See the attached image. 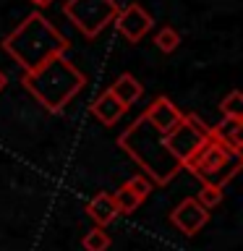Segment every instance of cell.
Instances as JSON below:
<instances>
[{
    "mask_svg": "<svg viewBox=\"0 0 243 251\" xmlns=\"http://www.w3.org/2000/svg\"><path fill=\"white\" fill-rule=\"evenodd\" d=\"M21 84L47 113H60L86 86V76L66 55H55V58L45 60L39 68L24 71Z\"/></svg>",
    "mask_w": 243,
    "mask_h": 251,
    "instance_id": "1",
    "label": "cell"
},
{
    "mask_svg": "<svg viewBox=\"0 0 243 251\" xmlns=\"http://www.w3.org/2000/svg\"><path fill=\"white\" fill-rule=\"evenodd\" d=\"M3 50L24 71H34L55 55H66L71 50V42L60 34L55 24L34 11L3 39Z\"/></svg>",
    "mask_w": 243,
    "mask_h": 251,
    "instance_id": "2",
    "label": "cell"
},
{
    "mask_svg": "<svg viewBox=\"0 0 243 251\" xmlns=\"http://www.w3.org/2000/svg\"><path fill=\"white\" fill-rule=\"evenodd\" d=\"M118 147L146 173V178L152 183L165 186L183 170V165L172 157V152L165 144V133H160L154 126H149L144 115H139L118 136Z\"/></svg>",
    "mask_w": 243,
    "mask_h": 251,
    "instance_id": "3",
    "label": "cell"
},
{
    "mask_svg": "<svg viewBox=\"0 0 243 251\" xmlns=\"http://www.w3.org/2000/svg\"><path fill=\"white\" fill-rule=\"evenodd\" d=\"M241 154H233L230 149L217 144L215 139H207L196 152L183 162V168L191 173L194 178H199L201 183H217L225 186L230 178L238 176L241 170Z\"/></svg>",
    "mask_w": 243,
    "mask_h": 251,
    "instance_id": "4",
    "label": "cell"
},
{
    "mask_svg": "<svg viewBox=\"0 0 243 251\" xmlns=\"http://www.w3.org/2000/svg\"><path fill=\"white\" fill-rule=\"evenodd\" d=\"M63 13L86 39H94L115 21L118 3L115 0H66Z\"/></svg>",
    "mask_w": 243,
    "mask_h": 251,
    "instance_id": "5",
    "label": "cell"
},
{
    "mask_svg": "<svg viewBox=\"0 0 243 251\" xmlns=\"http://www.w3.org/2000/svg\"><path fill=\"white\" fill-rule=\"evenodd\" d=\"M207 139H209V126L196 113H188V115H183V121L165 136V144H168V149L172 152V157L183 165Z\"/></svg>",
    "mask_w": 243,
    "mask_h": 251,
    "instance_id": "6",
    "label": "cell"
},
{
    "mask_svg": "<svg viewBox=\"0 0 243 251\" xmlns=\"http://www.w3.org/2000/svg\"><path fill=\"white\" fill-rule=\"evenodd\" d=\"M118 24V31L128 39V42L136 45L139 39H144L149 31H152V16H149V11L144 5H139V3H131V5H125L123 11H118L115 16V21Z\"/></svg>",
    "mask_w": 243,
    "mask_h": 251,
    "instance_id": "7",
    "label": "cell"
},
{
    "mask_svg": "<svg viewBox=\"0 0 243 251\" xmlns=\"http://www.w3.org/2000/svg\"><path fill=\"white\" fill-rule=\"evenodd\" d=\"M170 223L183 235H196L204 225L209 223V209L201 207L196 196H186L175 209L170 212Z\"/></svg>",
    "mask_w": 243,
    "mask_h": 251,
    "instance_id": "8",
    "label": "cell"
},
{
    "mask_svg": "<svg viewBox=\"0 0 243 251\" xmlns=\"http://www.w3.org/2000/svg\"><path fill=\"white\" fill-rule=\"evenodd\" d=\"M149 194H152V180H149L146 176H131L113 194L118 215H133V212L144 204V199H146Z\"/></svg>",
    "mask_w": 243,
    "mask_h": 251,
    "instance_id": "9",
    "label": "cell"
},
{
    "mask_svg": "<svg viewBox=\"0 0 243 251\" xmlns=\"http://www.w3.org/2000/svg\"><path fill=\"white\" fill-rule=\"evenodd\" d=\"M141 115H144V121H146L149 126H154L160 133H165V136H168V133L175 128L180 121H183V113H180V110L172 105L170 97H157V100H152V105H149Z\"/></svg>",
    "mask_w": 243,
    "mask_h": 251,
    "instance_id": "10",
    "label": "cell"
},
{
    "mask_svg": "<svg viewBox=\"0 0 243 251\" xmlns=\"http://www.w3.org/2000/svg\"><path fill=\"white\" fill-rule=\"evenodd\" d=\"M89 110H92V115L97 118V121H99L102 126H107V128H110V126H115V123L125 115V113H128V107H123L121 102H118V100L113 97V94L107 92V89H105L97 100L92 102V107H89Z\"/></svg>",
    "mask_w": 243,
    "mask_h": 251,
    "instance_id": "11",
    "label": "cell"
},
{
    "mask_svg": "<svg viewBox=\"0 0 243 251\" xmlns=\"http://www.w3.org/2000/svg\"><path fill=\"white\" fill-rule=\"evenodd\" d=\"M241 128H243V121L222 118L219 126H209V139H215L217 144L230 149L233 154H241Z\"/></svg>",
    "mask_w": 243,
    "mask_h": 251,
    "instance_id": "12",
    "label": "cell"
},
{
    "mask_svg": "<svg viewBox=\"0 0 243 251\" xmlns=\"http://www.w3.org/2000/svg\"><path fill=\"white\" fill-rule=\"evenodd\" d=\"M84 212L94 220V225H97V227H105V225H110V223L118 217L113 194H107V191H99L97 196H92V199L86 201Z\"/></svg>",
    "mask_w": 243,
    "mask_h": 251,
    "instance_id": "13",
    "label": "cell"
},
{
    "mask_svg": "<svg viewBox=\"0 0 243 251\" xmlns=\"http://www.w3.org/2000/svg\"><path fill=\"white\" fill-rule=\"evenodd\" d=\"M107 92L113 94V97L121 102L123 107H131L133 102H139V100H141V94H144V86H141V81H139L136 76L121 74L113 84L107 86Z\"/></svg>",
    "mask_w": 243,
    "mask_h": 251,
    "instance_id": "14",
    "label": "cell"
},
{
    "mask_svg": "<svg viewBox=\"0 0 243 251\" xmlns=\"http://www.w3.org/2000/svg\"><path fill=\"white\" fill-rule=\"evenodd\" d=\"M110 243H113L110 233L105 230V227H97V225H94L92 230L81 238L84 251H107V249H110Z\"/></svg>",
    "mask_w": 243,
    "mask_h": 251,
    "instance_id": "15",
    "label": "cell"
},
{
    "mask_svg": "<svg viewBox=\"0 0 243 251\" xmlns=\"http://www.w3.org/2000/svg\"><path fill=\"white\" fill-rule=\"evenodd\" d=\"M154 47H157L160 52H165V55L175 52L178 47H180V34H178L172 26H162V29L154 34Z\"/></svg>",
    "mask_w": 243,
    "mask_h": 251,
    "instance_id": "16",
    "label": "cell"
},
{
    "mask_svg": "<svg viewBox=\"0 0 243 251\" xmlns=\"http://www.w3.org/2000/svg\"><path fill=\"white\" fill-rule=\"evenodd\" d=\"M219 113H222V118H235V121H243V94L238 89H233L222 102H219Z\"/></svg>",
    "mask_w": 243,
    "mask_h": 251,
    "instance_id": "17",
    "label": "cell"
},
{
    "mask_svg": "<svg viewBox=\"0 0 243 251\" xmlns=\"http://www.w3.org/2000/svg\"><path fill=\"white\" fill-rule=\"evenodd\" d=\"M222 196H225V186H217V183H201V191H199V204L207 209H215L217 204H222Z\"/></svg>",
    "mask_w": 243,
    "mask_h": 251,
    "instance_id": "18",
    "label": "cell"
},
{
    "mask_svg": "<svg viewBox=\"0 0 243 251\" xmlns=\"http://www.w3.org/2000/svg\"><path fill=\"white\" fill-rule=\"evenodd\" d=\"M29 3H34V5H39V8H45V5H50L52 0H29Z\"/></svg>",
    "mask_w": 243,
    "mask_h": 251,
    "instance_id": "19",
    "label": "cell"
},
{
    "mask_svg": "<svg viewBox=\"0 0 243 251\" xmlns=\"http://www.w3.org/2000/svg\"><path fill=\"white\" fill-rule=\"evenodd\" d=\"M3 89H5V74L0 71V92H3Z\"/></svg>",
    "mask_w": 243,
    "mask_h": 251,
    "instance_id": "20",
    "label": "cell"
}]
</instances>
